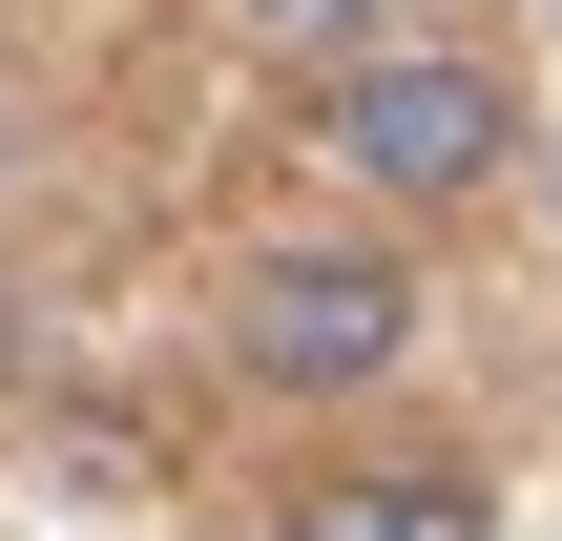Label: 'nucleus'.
Instances as JSON below:
<instances>
[{
	"label": "nucleus",
	"mask_w": 562,
	"mask_h": 541,
	"mask_svg": "<svg viewBox=\"0 0 562 541\" xmlns=\"http://www.w3.org/2000/svg\"><path fill=\"white\" fill-rule=\"evenodd\" d=\"M292 146H313L355 208H396V229H417V208L521 188V146H542V125H521V83H501L480 42H396V63H334V83L292 104Z\"/></svg>",
	"instance_id": "1"
},
{
	"label": "nucleus",
	"mask_w": 562,
	"mask_h": 541,
	"mask_svg": "<svg viewBox=\"0 0 562 541\" xmlns=\"http://www.w3.org/2000/svg\"><path fill=\"white\" fill-rule=\"evenodd\" d=\"M396 354H417V250H375V229H292V250L229 271V375H250V396L355 417Z\"/></svg>",
	"instance_id": "2"
},
{
	"label": "nucleus",
	"mask_w": 562,
	"mask_h": 541,
	"mask_svg": "<svg viewBox=\"0 0 562 541\" xmlns=\"http://www.w3.org/2000/svg\"><path fill=\"white\" fill-rule=\"evenodd\" d=\"M271 541H501V480L438 459V438H355V459H292Z\"/></svg>",
	"instance_id": "3"
},
{
	"label": "nucleus",
	"mask_w": 562,
	"mask_h": 541,
	"mask_svg": "<svg viewBox=\"0 0 562 541\" xmlns=\"http://www.w3.org/2000/svg\"><path fill=\"white\" fill-rule=\"evenodd\" d=\"M250 63H292V83H334V63H396V42H459V0H209Z\"/></svg>",
	"instance_id": "4"
},
{
	"label": "nucleus",
	"mask_w": 562,
	"mask_h": 541,
	"mask_svg": "<svg viewBox=\"0 0 562 541\" xmlns=\"http://www.w3.org/2000/svg\"><path fill=\"white\" fill-rule=\"evenodd\" d=\"M0 188H21V83H0Z\"/></svg>",
	"instance_id": "5"
},
{
	"label": "nucleus",
	"mask_w": 562,
	"mask_h": 541,
	"mask_svg": "<svg viewBox=\"0 0 562 541\" xmlns=\"http://www.w3.org/2000/svg\"><path fill=\"white\" fill-rule=\"evenodd\" d=\"M521 167H542V208H562V146H521Z\"/></svg>",
	"instance_id": "6"
}]
</instances>
